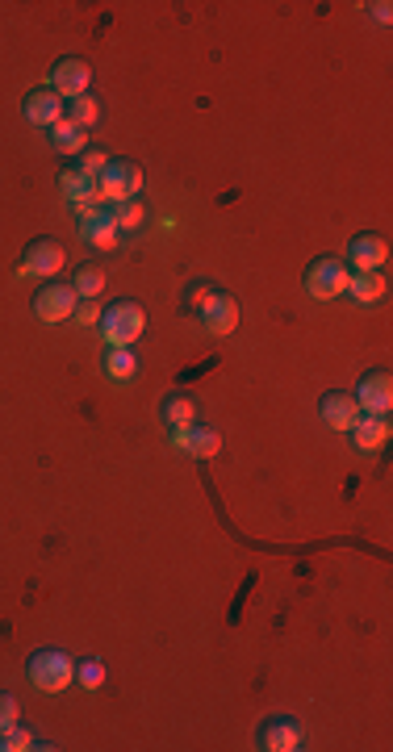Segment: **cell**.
I'll list each match as a JSON object with an SVG mask.
<instances>
[{"label":"cell","instance_id":"6da1fadb","mask_svg":"<svg viewBox=\"0 0 393 752\" xmlns=\"http://www.w3.org/2000/svg\"><path fill=\"white\" fill-rule=\"evenodd\" d=\"M97 326H101V343L105 347H134L138 335L147 331V310L138 301H113Z\"/></svg>","mask_w":393,"mask_h":752},{"label":"cell","instance_id":"7a4b0ae2","mask_svg":"<svg viewBox=\"0 0 393 752\" xmlns=\"http://www.w3.org/2000/svg\"><path fill=\"white\" fill-rule=\"evenodd\" d=\"M26 673H30V681H34V690H42V694H63V690L76 681V661H72L67 652H59V648H38V652H30Z\"/></svg>","mask_w":393,"mask_h":752},{"label":"cell","instance_id":"3957f363","mask_svg":"<svg viewBox=\"0 0 393 752\" xmlns=\"http://www.w3.org/2000/svg\"><path fill=\"white\" fill-rule=\"evenodd\" d=\"M306 293L314 301H335L348 293V280H352V268L343 264V255H318V260H310L306 268Z\"/></svg>","mask_w":393,"mask_h":752},{"label":"cell","instance_id":"277c9868","mask_svg":"<svg viewBox=\"0 0 393 752\" xmlns=\"http://www.w3.org/2000/svg\"><path fill=\"white\" fill-rule=\"evenodd\" d=\"M101 188V205H118V201H134L138 188H143V168L134 159H109L105 172L97 176Z\"/></svg>","mask_w":393,"mask_h":752},{"label":"cell","instance_id":"5b68a950","mask_svg":"<svg viewBox=\"0 0 393 752\" xmlns=\"http://www.w3.org/2000/svg\"><path fill=\"white\" fill-rule=\"evenodd\" d=\"M67 264V251L59 239H51V234H42V239H34L26 247V255H21V264H17V276L21 280H30V276H59Z\"/></svg>","mask_w":393,"mask_h":752},{"label":"cell","instance_id":"8992f818","mask_svg":"<svg viewBox=\"0 0 393 752\" xmlns=\"http://www.w3.org/2000/svg\"><path fill=\"white\" fill-rule=\"evenodd\" d=\"M76 305H80V297H76V289H72V280H46V285L38 289V297H34V314L42 318V322H67L76 314Z\"/></svg>","mask_w":393,"mask_h":752},{"label":"cell","instance_id":"52a82bcc","mask_svg":"<svg viewBox=\"0 0 393 752\" xmlns=\"http://www.w3.org/2000/svg\"><path fill=\"white\" fill-rule=\"evenodd\" d=\"M302 744H306V732L293 715H268L256 727V748H264V752H297Z\"/></svg>","mask_w":393,"mask_h":752},{"label":"cell","instance_id":"ba28073f","mask_svg":"<svg viewBox=\"0 0 393 752\" xmlns=\"http://www.w3.org/2000/svg\"><path fill=\"white\" fill-rule=\"evenodd\" d=\"M88 84H92V67H88V59H80V55H63V59L51 67V88L59 92L63 101L88 97Z\"/></svg>","mask_w":393,"mask_h":752},{"label":"cell","instance_id":"9c48e42d","mask_svg":"<svg viewBox=\"0 0 393 752\" xmlns=\"http://www.w3.org/2000/svg\"><path fill=\"white\" fill-rule=\"evenodd\" d=\"M352 397H356V406H360L364 414H389V406H393V381H389V372H385V368L364 372Z\"/></svg>","mask_w":393,"mask_h":752},{"label":"cell","instance_id":"30bf717a","mask_svg":"<svg viewBox=\"0 0 393 752\" xmlns=\"http://www.w3.org/2000/svg\"><path fill=\"white\" fill-rule=\"evenodd\" d=\"M389 260V243L381 239V234H356V239L348 243V255H343V264H348L352 272H381Z\"/></svg>","mask_w":393,"mask_h":752},{"label":"cell","instance_id":"8fae6325","mask_svg":"<svg viewBox=\"0 0 393 752\" xmlns=\"http://www.w3.org/2000/svg\"><path fill=\"white\" fill-rule=\"evenodd\" d=\"M21 113H26V122L30 126H59L63 117H67V101L59 97L55 88H34L30 97H26V105H21Z\"/></svg>","mask_w":393,"mask_h":752},{"label":"cell","instance_id":"7c38bea8","mask_svg":"<svg viewBox=\"0 0 393 752\" xmlns=\"http://www.w3.org/2000/svg\"><path fill=\"white\" fill-rule=\"evenodd\" d=\"M168 439L176 452H189L197 460H214L222 452V435L214 427H205V422H193L189 431H168Z\"/></svg>","mask_w":393,"mask_h":752},{"label":"cell","instance_id":"4fadbf2b","mask_svg":"<svg viewBox=\"0 0 393 752\" xmlns=\"http://www.w3.org/2000/svg\"><path fill=\"white\" fill-rule=\"evenodd\" d=\"M318 414H322V422H327L331 431H352L364 410L356 406V397H352V393H322Z\"/></svg>","mask_w":393,"mask_h":752},{"label":"cell","instance_id":"5bb4252c","mask_svg":"<svg viewBox=\"0 0 393 752\" xmlns=\"http://www.w3.org/2000/svg\"><path fill=\"white\" fill-rule=\"evenodd\" d=\"M201 326L210 335H235V326H239V301L230 297V293H214L210 297V305L201 310Z\"/></svg>","mask_w":393,"mask_h":752},{"label":"cell","instance_id":"9a60e30c","mask_svg":"<svg viewBox=\"0 0 393 752\" xmlns=\"http://www.w3.org/2000/svg\"><path fill=\"white\" fill-rule=\"evenodd\" d=\"M59 188H63V197L72 201L76 209H80V205H101L97 176H88L84 168H76V163H72V168H63V172H59Z\"/></svg>","mask_w":393,"mask_h":752},{"label":"cell","instance_id":"2e32d148","mask_svg":"<svg viewBox=\"0 0 393 752\" xmlns=\"http://www.w3.org/2000/svg\"><path fill=\"white\" fill-rule=\"evenodd\" d=\"M348 435L356 443V452H381L385 443H389V435H393L389 414H360V422H356Z\"/></svg>","mask_w":393,"mask_h":752},{"label":"cell","instance_id":"e0dca14e","mask_svg":"<svg viewBox=\"0 0 393 752\" xmlns=\"http://www.w3.org/2000/svg\"><path fill=\"white\" fill-rule=\"evenodd\" d=\"M159 418H164L168 431H189L193 422H201V406L189 393H168L164 402H159Z\"/></svg>","mask_w":393,"mask_h":752},{"label":"cell","instance_id":"ac0fdd59","mask_svg":"<svg viewBox=\"0 0 393 752\" xmlns=\"http://www.w3.org/2000/svg\"><path fill=\"white\" fill-rule=\"evenodd\" d=\"M343 297H352L356 305H377L385 297V276L381 272H352L348 293Z\"/></svg>","mask_w":393,"mask_h":752},{"label":"cell","instance_id":"d6986e66","mask_svg":"<svg viewBox=\"0 0 393 752\" xmlns=\"http://www.w3.org/2000/svg\"><path fill=\"white\" fill-rule=\"evenodd\" d=\"M80 239H84L88 247H101V251H113V247H118V226H113L109 209H101L97 218L80 226Z\"/></svg>","mask_w":393,"mask_h":752},{"label":"cell","instance_id":"ffe728a7","mask_svg":"<svg viewBox=\"0 0 393 752\" xmlns=\"http://www.w3.org/2000/svg\"><path fill=\"white\" fill-rule=\"evenodd\" d=\"M51 143H55L59 155H84V151H88V134L63 117L59 126H51Z\"/></svg>","mask_w":393,"mask_h":752},{"label":"cell","instance_id":"44dd1931","mask_svg":"<svg viewBox=\"0 0 393 752\" xmlns=\"http://www.w3.org/2000/svg\"><path fill=\"white\" fill-rule=\"evenodd\" d=\"M72 289H76L80 301H97L101 289H105V272L97 264H80L76 276H72Z\"/></svg>","mask_w":393,"mask_h":752},{"label":"cell","instance_id":"7402d4cb","mask_svg":"<svg viewBox=\"0 0 393 752\" xmlns=\"http://www.w3.org/2000/svg\"><path fill=\"white\" fill-rule=\"evenodd\" d=\"M105 372L113 376V381H130V376L138 372L134 347H109V351H105Z\"/></svg>","mask_w":393,"mask_h":752},{"label":"cell","instance_id":"603a6c76","mask_svg":"<svg viewBox=\"0 0 393 752\" xmlns=\"http://www.w3.org/2000/svg\"><path fill=\"white\" fill-rule=\"evenodd\" d=\"M109 209V218H113V226L118 230H134V226H143V218H147V209H143V201H118V205H105Z\"/></svg>","mask_w":393,"mask_h":752},{"label":"cell","instance_id":"cb8c5ba5","mask_svg":"<svg viewBox=\"0 0 393 752\" xmlns=\"http://www.w3.org/2000/svg\"><path fill=\"white\" fill-rule=\"evenodd\" d=\"M101 117V101L97 97H76V101H67V122L72 126H80V130H88L92 122Z\"/></svg>","mask_w":393,"mask_h":752},{"label":"cell","instance_id":"d4e9b609","mask_svg":"<svg viewBox=\"0 0 393 752\" xmlns=\"http://www.w3.org/2000/svg\"><path fill=\"white\" fill-rule=\"evenodd\" d=\"M218 289L214 285H205V280H193L189 289H184V310H193V314H201L205 305H210V297H214Z\"/></svg>","mask_w":393,"mask_h":752},{"label":"cell","instance_id":"484cf974","mask_svg":"<svg viewBox=\"0 0 393 752\" xmlns=\"http://www.w3.org/2000/svg\"><path fill=\"white\" fill-rule=\"evenodd\" d=\"M34 748V732H26V727H9V732H0V752H26Z\"/></svg>","mask_w":393,"mask_h":752},{"label":"cell","instance_id":"4316f807","mask_svg":"<svg viewBox=\"0 0 393 752\" xmlns=\"http://www.w3.org/2000/svg\"><path fill=\"white\" fill-rule=\"evenodd\" d=\"M76 681L84 690H101L105 686V665L101 661H80L76 665Z\"/></svg>","mask_w":393,"mask_h":752},{"label":"cell","instance_id":"83f0119b","mask_svg":"<svg viewBox=\"0 0 393 752\" xmlns=\"http://www.w3.org/2000/svg\"><path fill=\"white\" fill-rule=\"evenodd\" d=\"M17 715H21V702H17V694L0 690V732H9V727L17 723Z\"/></svg>","mask_w":393,"mask_h":752},{"label":"cell","instance_id":"f1b7e54d","mask_svg":"<svg viewBox=\"0 0 393 752\" xmlns=\"http://www.w3.org/2000/svg\"><path fill=\"white\" fill-rule=\"evenodd\" d=\"M72 318H76L80 326H97V322H101V305H97V301H80Z\"/></svg>","mask_w":393,"mask_h":752},{"label":"cell","instance_id":"f546056e","mask_svg":"<svg viewBox=\"0 0 393 752\" xmlns=\"http://www.w3.org/2000/svg\"><path fill=\"white\" fill-rule=\"evenodd\" d=\"M105 163H109V159H105L101 151H84V155H80V163H76V168H84L88 176H101V172H105Z\"/></svg>","mask_w":393,"mask_h":752},{"label":"cell","instance_id":"4dcf8cb0","mask_svg":"<svg viewBox=\"0 0 393 752\" xmlns=\"http://www.w3.org/2000/svg\"><path fill=\"white\" fill-rule=\"evenodd\" d=\"M368 9H373V17H377V21H389V17H393V13H389V9H393L389 0H377V5H368Z\"/></svg>","mask_w":393,"mask_h":752}]
</instances>
